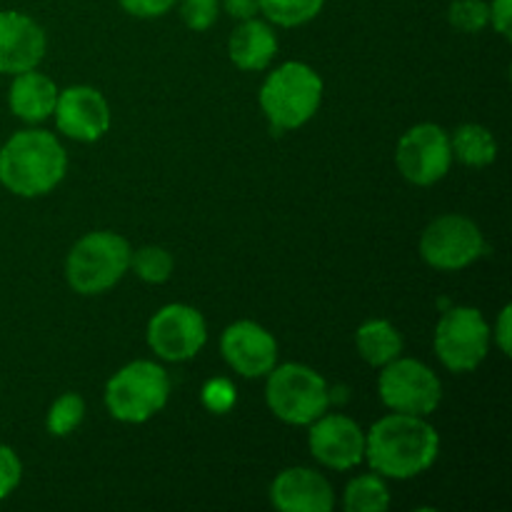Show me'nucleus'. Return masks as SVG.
<instances>
[{"mask_svg": "<svg viewBox=\"0 0 512 512\" xmlns=\"http://www.w3.org/2000/svg\"><path fill=\"white\" fill-rule=\"evenodd\" d=\"M438 455L440 435L423 415L390 413L365 433V460L383 478H418Z\"/></svg>", "mask_w": 512, "mask_h": 512, "instance_id": "obj_1", "label": "nucleus"}, {"mask_svg": "<svg viewBox=\"0 0 512 512\" xmlns=\"http://www.w3.org/2000/svg\"><path fill=\"white\" fill-rule=\"evenodd\" d=\"M68 153L50 130L28 128L0 148V185L18 198H43L63 183Z\"/></svg>", "mask_w": 512, "mask_h": 512, "instance_id": "obj_2", "label": "nucleus"}, {"mask_svg": "<svg viewBox=\"0 0 512 512\" xmlns=\"http://www.w3.org/2000/svg\"><path fill=\"white\" fill-rule=\"evenodd\" d=\"M323 78L308 63L278 65L260 85V110L275 130L303 128L323 103Z\"/></svg>", "mask_w": 512, "mask_h": 512, "instance_id": "obj_3", "label": "nucleus"}, {"mask_svg": "<svg viewBox=\"0 0 512 512\" xmlns=\"http://www.w3.org/2000/svg\"><path fill=\"white\" fill-rule=\"evenodd\" d=\"M130 248L123 235L95 230L83 235L65 258V280L78 295H100L125 278L130 270Z\"/></svg>", "mask_w": 512, "mask_h": 512, "instance_id": "obj_4", "label": "nucleus"}, {"mask_svg": "<svg viewBox=\"0 0 512 512\" xmlns=\"http://www.w3.org/2000/svg\"><path fill=\"white\" fill-rule=\"evenodd\" d=\"M170 378L153 360H133L105 383V408L128 425L148 423L168 405Z\"/></svg>", "mask_w": 512, "mask_h": 512, "instance_id": "obj_5", "label": "nucleus"}, {"mask_svg": "<svg viewBox=\"0 0 512 512\" xmlns=\"http://www.w3.org/2000/svg\"><path fill=\"white\" fill-rule=\"evenodd\" d=\"M328 383L318 370L303 363L275 365L265 375V403L288 425H310L330 408Z\"/></svg>", "mask_w": 512, "mask_h": 512, "instance_id": "obj_6", "label": "nucleus"}, {"mask_svg": "<svg viewBox=\"0 0 512 512\" xmlns=\"http://www.w3.org/2000/svg\"><path fill=\"white\" fill-rule=\"evenodd\" d=\"M490 340V323L478 308L453 305L435 325L433 348L450 373H473L488 358Z\"/></svg>", "mask_w": 512, "mask_h": 512, "instance_id": "obj_7", "label": "nucleus"}, {"mask_svg": "<svg viewBox=\"0 0 512 512\" xmlns=\"http://www.w3.org/2000/svg\"><path fill=\"white\" fill-rule=\"evenodd\" d=\"M380 400L393 413L423 415L440 408L443 403V383L433 368L413 358H395L383 365V373L378 378Z\"/></svg>", "mask_w": 512, "mask_h": 512, "instance_id": "obj_8", "label": "nucleus"}, {"mask_svg": "<svg viewBox=\"0 0 512 512\" xmlns=\"http://www.w3.org/2000/svg\"><path fill=\"white\" fill-rule=\"evenodd\" d=\"M485 253L483 230L473 218L448 213L428 223L420 235V258L435 270L455 273L473 265Z\"/></svg>", "mask_w": 512, "mask_h": 512, "instance_id": "obj_9", "label": "nucleus"}, {"mask_svg": "<svg viewBox=\"0 0 512 512\" xmlns=\"http://www.w3.org/2000/svg\"><path fill=\"white\" fill-rule=\"evenodd\" d=\"M395 165L408 183L420 185V188L440 183L453 165L450 133L435 123L413 125L398 140Z\"/></svg>", "mask_w": 512, "mask_h": 512, "instance_id": "obj_10", "label": "nucleus"}, {"mask_svg": "<svg viewBox=\"0 0 512 512\" xmlns=\"http://www.w3.org/2000/svg\"><path fill=\"white\" fill-rule=\"evenodd\" d=\"M145 338H148L150 350L160 360L185 363V360L195 358L208 343V323L193 305L170 303L150 318Z\"/></svg>", "mask_w": 512, "mask_h": 512, "instance_id": "obj_11", "label": "nucleus"}, {"mask_svg": "<svg viewBox=\"0 0 512 512\" xmlns=\"http://www.w3.org/2000/svg\"><path fill=\"white\" fill-rule=\"evenodd\" d=\"M308 428L310 453L325 468L350 470L365 460V430L348 415L323 413Z\"/></svg>", "mask_w": 512, "mask_h": 512, "instance_id": "obj_12", "label": "nucleus"}, {"mask_svg": "<svg viewBox=\"0 0 512 512\" xmlns=\"http://www.w3.org/2000/svg\"><path fill=\"white\" fill-rule=\"evenodd\" d=\"M55 125L63 135L78 143H95L110 130V105L98 88L70 85L60 90L53 110Z\"/></svg>", "mask_w": 512, "mask_h": 512, "instance_id": "obj_13", "label": "nucleus"}, {"mask_svg": "<svg viewBox=\"0 0 512 512\" xmlns=\"http://www.w3.org/2000/svg\"><path fill=\"white\" fill-rule=\"evenodd\" d=\"M225 363L243 378H265L278 365V340L253 320H238L220 335Z\"/></svg>", "mask_w": 512, "mask_h": 512, "instance_id": "obj_14", "label": "nucleus"}, {"mask_svg": "<svg viewBox=\"0 0 512 512\" xmlns=\"http://www.w3.org/2000/svg\"><path fill=\"white\" fill-rule=\"evenodd\" d=\"M48 38L38 20L20 10H0V73L18 75L38 68Z\"/></svg>", "mask_w": 512, "mask_h": 512, "instance_id": "obj_15", "label": "nucleus"}, {"mask_svg": "<svg viewBox=\"0 0 512 512\" xmlns=\"http://www.w3.org/2000/svg\"><path fill=\"white\" fill-rule=\"evenodd\" d=\"M270 503L280 512H330L335 508V493L318 470L285 468L270 485Z\"/></svg>", "mask_w": 512, "mask_h": 512, "instance_id": "obj_16", "label": "nucleus"}, {"mask_svg": "<svg viewBox=\"0 0 512 512\" xmlns=\"http://www.w3.org/2000/svg\"><path fill=\"white\" fill-rule=\"evenodd\" d=\"M228 55L235 68L245 73H258L265 70L278 55V35L268 20L250 18L240 20L228 40Z\"/></svg>", "mask_w": 512, "mask_h": 512, "instance_id": "obj_17", "label": "nucleus"}, {"mask_svg": "<svg viewBox=\"0 0 512 512\" xmlns=\"http://www.w3.org/2000/svg\"><path fill=\"white\" fill-rule=\"evenodd\" d=\"M58 85L38 68L25 70V73L13 75V83L8 88V105L15 118L25 123H43L53 115L55 103H58Z\"/></svg>", "mask_w": 512, "mask_h": 512, "instance_id": "obj_18", "label": "nucleus"}, {"mask_svg": "<svg viewBox=\"0 0 512 512\" xmlns=\"http://www.w3.org/2000/svg\"><path fill=\"white\" fill-rule=\"evenodd\" d=\"M355 348L365 363L373 368H383L403 353V335L390 320H365L355 333Z\"/></svg>", "mask_w": 512, "mask_h": 512, "instance_id": "obj_19", "label": "nucleus"}, {"mask_svg": "<svg viewBox=\"0 0 512 512\" xmlns=\"http://www.w3.org/2000/svg\"><path fill=\"white\" fill-rule=\"evenodd\" d=\"M450 150L453 158L468 168H488L498 158V140L485 125L463 123L450 135Z\"/></svg>", "mask_w": 512, "mask_h": 512, "instance_id": "obj_20", "label": "nucleus"}, {"mask_svg": "<svg viewBox=\"0 0 512 512\" xmlns=\"http://www.w3.org/2000/svg\"><path fill=\"white\" fill-rule=\"evenodd\" d=\"M393 503L385 478L378 473L358 475L345 485L343 508L348 512H385Z\"/></svg>", "mask_w": 512, "mask_h": 512, "instance_id": "obj_21", "label": "nucleus"}, {"mask_svg": "<svg viewBox=\"0 0 512 512\" xmlns=\"http://www.w3.org/2000/svg\"><path fill=\"white\" fill-rule=\"evenodd\" d=\"M325 0H258L260 13L265 20L280 28H300L318 18Z\"/></svg>", "mask_w": 512, "mask_h": 512, "instance_id": "obj_22", "label": "nucleus"}, {"mask_svg": "<svg viewBox=\"0 0 512 512\" xmlns=\"http://www.w3.org/2000/svg\"><path fill=\"white\" fill-rule=\"evenodd\" d=\"M130 268H133V273L138 275L143 283L160 285L170 280L175 260L173 255L165 248H160V245H143V248H138L130 255Z\"/></svg>", "mask_w": 512, "mask_h": 512, "instance_id": "obj_23", "label": "nucleus"}, {"mask_svg": "<svg viewBox=\"0 0 512 512\" xmlns=\"http://www.w3.org/2000/svg\"><path fill=\"white\" fill-rule=\"evenodd\" d=\"M85 418V400L78 393H63L55 398L45 415V428L53 438H68L70 433L80 428Z\"/></svg>", "mask_w": 512, "mask_h": 512, "instance_id": "obj_24", "label": "nucleus"}, {"mask_svg": "<svg viewBox=\"0 0 512 512\" xmlns=\"http://www.w3.org/2000/svg\"><path fill=\"white\" fill-rule=\"evenodd\" d=\"M448 20L460 33H480L490 25V8L485 0H453Z\"/></svg>", "mask_w": 512, "mask_h": 512, "instance_id": "obj_25", "label": "nucleus"}, {"mask_svg": "<svg viewBox=\"0 0 512 512\" xmlns=\"http://www.w3.org/2000/svg\"><path fill=\"white\" fill-rule=\"evenodd\" d=\"M178 10L183 23L195 33H205L218 23L220 0H178Z\"/></svg>", "mask_w": 512, "mask_h": 512, "instance_id": "obj_26", "label": "nucleus"}, {"mask_svg": "<svg viewBox=\"0 0 512 512\" xmlns=\"http://www.w3.org/2000/svg\"><path fill=\"white\" fill-rule=\"evenodd\" d=\"M238 395H235V385L225 378H213L203 385V405L215 415L228 413L235 405Z\"/></svg>", "mask_w": 512, "mask_h": 512, "instance_id": "obj_27", "label": "nucleus"}, {"mask_svg": "<svg viewBox=\"0 0 512 512\" xmlns=\"http://www.w3.org/2000/svg\"><path fill=\"white\" fill-rule=\"evenodd\" d=\"M20 480H23V463H20L18 453L10 445L0 443V500L13 495Z\"/></svg>", "mask_w": 512, "mask_h": 512, "instance_id": "obj_28", "label": "nucleus"}, {"mask_svg": "<svg viewBox=\"0 0 512 512\" xmlns=\"http://www.w3.org/2000/svg\"><path fill=\"white\" fill-rule=\"evenodd\" d=\"M118 3L133 18H163L175 8L178 0H118Z\"/></svg>", "mask_w": 512, "mask_h": 512, "instance_id": "obj_29", "label": "nucleus"}, {"mask_svg": "<svg viewBox=\"0 0 512 512\" xmlns=\"http://www.w3.org/2000/svg\"><path fill=\"white\" fill-rule=\"evenodd\" d=\"M490 338L495 340V345H498V350L503 355H510L512 350V305H503V310H500L498 320H495V325L490 328Z\"/></svg>", "mask_w": 512, "mask_h": 512, "instance_id": "obj_30", "label": "nucleus"}, {"mask_svg": "<svg viewBox=\"0 0 512 512\" xmlns=\"http://www.w3.org/2000/svg\"><path fill=\"white\" fill-rule=\"evenodd\" d=\"M488 8H490V25L495 28V33H500L505 40H510L512 0H493V3H488Z\"/></svg>", "mask_w": 512, "mask_h": 512, "instance_id": "obj_31", "label": "nucleus"}, {"mask_svg": "<svg viewBox=\"0 0 512 512\" xmlns=\"http://www.w3.org/2000/svg\"><path fill=\"white\" fill-rule=\"evenodd\" d=\"M220 8H223L230 18L238 20V23L240 20L255 18V15L260 13L258 0H223V3H220Z\"/></svg>", "mask_w": 512, "mask_h": 512, "instance_id": "obj_32", "label": "nucleus"}]
</instances>
